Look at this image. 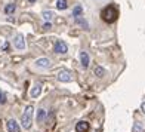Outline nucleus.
Returning <instances> with one entry per match:
<instances>
[{
	"label": "nucleus",
	"mask_w": 145,
	"mask_h": 132,
	"mask_svg": "<svg viewBox=\"0 0 145 132\" xmlns=\"http://www.w3.org/2000/svg\"><path fill=\"white\" fill-rule=\"evenodd\" d=\"M33 114H34V108H33V105H28L25 111L22 113L21 116V125L24 129H30L31 128V123H33Z\"/></svg>",
	"instance_id": "1"
},
{
	"label": "nucleus",
	"mask_w": 145,
	"mask_h": 132,
	"mask_svg": "<svg viewBox=\"0 0 145 132\" xmlns=\"http://www.w3.org/2000/svg\"><path fill=\"white\" fill-rule=\"evenodd\" d=\"M54 51L56 52V54H67L68 46H67V43H65L64 40H56L55 45H54Z\"/></svg>",
	"instance_id": "2"
},
{
	"label": "nucleus",
	"mask_w": 145,
	"mask_h": 132,
	"mask_svg": "<svg viewBox=\"0 0 145 132\" xmlns=\"http://www.w3.org/2000/svg\"><path fill=\"white\" fill-rule=\"evenodd\" d=\"M6 129H8V132H21V128H19V125L15 119H9L6 122Z\"/></svg>",
	"instance_id": "3"
},
{
	"label": "nucleus",
	"mask_w": 145,
	"mask_h": 132,
	"mask_svg": "<svg viewBox=\"0 0 145 132\" xmlns=\"http://www.w3.org/2000/svg\"><path fill=\"white\" fill-rule=\"evenodd\" d=\"M14 46L18 51H24L25 49V39L22 34H16V37L14 39Z\"/></svg>",
	"instance_id": "4"
},
{
	"label": "nucleus",
	"mask_w": 145,
	"mask_h": 132,
	"mask_svg": "<svg viewBox=\"0 0 145 132\" xmlns=\"http://www.w3.org/2000/svg\"><path fill=\"white\" fill-rule=\"evenodd\" d=\"M58 80L59 82H71L72 80V74L68 70H61L58 73Z\"/></svg>",
	"instance_id": "5"
},
{
	"label": "nucleus",
	"mask_w": 145,
	"mask_h": 132,
	"mask_svg": "<svg viewBox=\"0 0 145 132\" xmlns=\"http://www.w3.org/2000/svg\"><path fill=\"white\" fill-rule=\"evenodd\" d=\"M89 62H90V58H89V54L86 51H82L80 52V64L83 68H88L89 67Z\"/></svg>",
	"instance_id": "6"
},
{
	"label": "nucleus",
	"mask_w": 145,
	"mask_h": 132,
	"mask_svg": "<svg viewBox=\"0 0 145 132\" xmlns=\"http://www.w3.org/2000/svg\"><path fill=\"white\" fill-rule=\"evenodd\" d=\"M89 128H90V126H89V123H88V122H84V120L76 123V132H88Z\"/></svg>",
	"instance_id": "7"
},
{
	"label": "nucleus",
	"mask_w": 145,
	"mask_h": 132,
	"mask_svg": "<svg viewBox=\"0 0 145 132\" xmlns=\"http://www.w3.org/2000/svg\"><path fill=\"white\" fill-rule=\"evenodd\" d=\"M36 64H37V67L49 68V67H50V59H49V58H39L37 61H36Z\"/></svg>",
	"instance_id": "8"
},
{
	"label": "nucleus",
	"mask_w": 145,
	"mask_h": 132,
	"mask_svg": "<svg viewBox=\"0 0 145 132\" xmlns=\"http://www.w3.org/2000/svg\"><path fill=\"white\" fill-rule=\"evenodd\" d=\"M16 9V5L15 3H8L5 6V14L6 15H14V12Z\"/></svg>",
	"instance_id": "9"
},
{
	"label": "nucleus",
	"mask_w": 145,
	"mask_h": 132,
	"mask_svg": "<svg viewBox=\"0 0 145 132\" xmlns=\"http://www.w3.org/2000/svg\"><path fill=\"white\" fill-rule=\"evenodd\" d=\"M40 94H42V85H36V86L31 89V92H30L31 98H37Z\"/></svg>",
	"instance_id": "10"
},
{
	"label": "nucleus",
	"mask_w": 145,
	"mask_h": 132,
	"mask_svg": "<svg viewBox=\"0 0 145 132\" xmlns=\"http://www.w3.org/2000/svg\"><path fill=\"white\" fill-rule=\"evenodd\" d=\"M93 73H95V76H98V77H104L105 74H107V71H105V68L101 67V65H96L95 70H93Z\"/></svg>",
	"instance_id": "11"
},
{
	"label": "nucleus",
	"mask_w": 145,
	"mask_h": 132,
	"mask_svg": "<svg viewBox=\"0 0 145 132\" xmlns=\"http://www.w3.org/2000/svg\"><path fill=\"white\" fill-rule=\"evenodd\" d=\"M82 15H83V9H82L80 5H77L76 8L72 9V16H74V19H76V18H82Z\"/></svg>",
	"instance_id": "12"
},
{
	"label": "nucleus",
	"mask_w": 145,
	"mask_h": 132,
	"mask_svg": "<svg viewBox=\"0 0 145 132\" xmlns=\"http://www.w3.org/2000/svg\"><path fill=\"white\" fill-rule=\"evenodd\" d=\"M56 8L59 11H65L68 8V3H67V0H56Z\"/></svg>",
	"instance_id": "13"
},
{
	"label": "nucleus",
	"mask_w": 145,
	"mask_h": 132,
	"mask_svg": "<svg viewBox=\"0 0 145 132\" xmlns=\"http://www.w3.org/2000/svg\"><path fill=\"white\" fill-rule=\"evenodd\" d=\"M144 131V125L141 122H135L133 128H132V132H142Z\"/></svg>",
	"instance_id": "14"
},
{
	"label": "nucleus",
	"mask_w": 145,
	"mask_h": 132,
	"mask_svg": "<svg viewBox=\"0 0 145 132\" xmlns=\"http://www.w3.org/2000/svg\"><path fill=\"white\" fill-rule=\"evenodd\" d=\"M43 18L46 19V22H50V19H52V16H54V12H50V11H43Z\"/></svg>",
	"instance_id": "15"
},
{
	"label": "nucleus",
	"mask_w": 145,
	"mask_h": 132,
	"mask_svg": "<svg viewBox=\"0 0 145 132\" xmlns=\"http://www.w3.org/2000/svg\"><path fill=\"white\" fill-rule=\"evenodd\" d=\"M74 22L78 24V25H82L83 28H88V21H86V19H83V18H76Z\"/></svg>",
	"instance_id": "16"
},
{
	"label": "nucleus",
	"mask_w": 145,
	"mask_h": 132,
	"mask_svg": "<svg viewBox=\"0 0 145 132\" xmlns=\"http://www.w3.org/2000/svg\"><path fill=\"white\" fill-rule=\"evenodd\" d=\"M0 51H3V52H8L9 51V43L3 40V42H0Z\"/></svg>",
	"instance_id": "17"
},
{
	"label": "nucleus",
	"mask_w": 145,
	"mask_h": 132,
	"mask_svg": "<svg viewBox=\"0 0 145 132\" xmlns=\"http://www.w3.org/2000/svg\"><path fill=\"white\" fill-rule=\"evenodd\" d=\"M44 116H46V111L44 110H39V113H37V122H43Z\"/></svg>",
	"instance_id": "18"
},
{
	"label": "nucleus",
	"mask_w": 145,
	"mask_h": 132,
	"mask_svg": "<svg viewBox=\"0 0 145 132\" xmlns=\"http://www.w3.org/2000/svg\"><path fill=\"white\" fill-rule=\"evenodd\" d=\"M5 102H6V94L0 89V104H5Z\"/></svg>",
	"instance_id": "19"
},
{
	"label": "nucleus",
	"mask_w": 145,
	"mask_h": 132,
	"mask_svg": "<svg viewBox=\"0 0 145 132\" xmlns=\"http://www.w3.org/2000/svg\"><path fill=\"white\" fill-rule=\"evenodd\" d=\"M50 28H52V24H50V22H44L43 30H50Z\"/></svg>",
	"instance_id": "20"
},
{
	"label": "nucleus",
	"mask_w": 145,
	"mask_h": 132,
	"mask_svg": "<svg viewBox=\"0 0 145 132\" xmlns=\"http://www.w3.org/2000/svg\"><path fill=\"white\" fill-rule=\"evenodd\" d=\"M141 110H142V113H145V101H144L142 105H141Z\"/></svg>",
	"instance_id": "21"
},
{
	"label": "nucleus",
	"mask_w": 145,
	"mask_h": 132,
	"mask_svg": "<svg viewBox=\"0 0 145 132\" xmlns=\"http://www.w3.org/2000/svg\"><path fill=\"white\" fill-rule=\"evenodd\" d=\"M28 2H30V3H34V2H36V0H28Z\"/></svg>",
	"instance_id": "22"
}]
</instances>
